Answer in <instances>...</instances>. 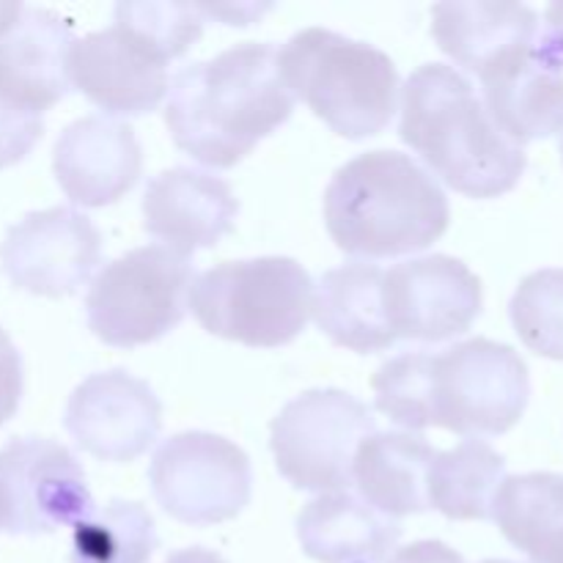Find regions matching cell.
<instances>
[{
    "label": "cell",
    "mask_w": 563,
    "mask_h": 563,
    "mask_svg": "<svg viewBox=\"0 0 563 563\" xmlns=\"http://www.w3.org/2000/svg\"><path fill=\"white\" fill-rule=\"evenodd\" d=\"M295 110L273 44L245 42L181 69L170 80L165 124L185 154L231 168Z\"/></svg>",
    "instance_id": "6da1fadb"
},
{
    "label": "cell",
    "mask_w": 563,
    "mask_h": 563,
    "mask_svg": "<svg viewBox=\"0 0 563 563\" xmlns=\"http://www.w3.org/2000/svg\"><path fill=\"white\" fill-rule=\"evenodd\" d=\"M399 135L440 179L471 198H498L526 174V148L495 126L462 71L427 64L401 88Z\"/></svg>",
    "instance_id": "7a4b0ae2"
},
{
    "label": "cell",
    "mask_w": 563,
    "mask_h": 563,
    "mask_svg": "<svg viewBox=\"0 0 563 563\" xmlns=\"http://www.w3.org/2000/svg\"><path fill=\"white\" fill-rule=\"evenodd\" d=\"M449 198L410 154L377 148L335 170L324 225L350 256L394 258L427 251L449 229Z\"/></svg>",
    "instance_id": "3957f363"
},
{
    "label": "cell",
    "mask_w": 563,
    "mask_h": 563,
    "mask_svg": "<svg viewBox=\"0 0 563 563\" xmlns=\"http://www.w3.org/2000/svg\"><path fill=\"white\" fill-rule=\"evenodd\" d=\"M278 66L291 97L350 141L379 135L394 119L399 71L374 44L306 27L284 44Z\"/></svg>",
    "instance_id": "277c9868"
},
{
    "label": "cell",
    "mask_w": 563,
    "mask_h": 563,
    "mask_svg": "<svg viewBox=\"0 0 563 563\" xmlns=\"http://www.w3.org/2000/svg\"><path fill=\"white\" fill-rule=\"evenodd\" d=\"M187 306L207 333L275 350L306 330L313 280L302 264L286 256L225 262L192 280Z\"/></svg>",
    "instance_id": "5b68a950"
},
{
    "label": "cell",
    "mask_w": 563,
    "mask_h": 563,
    "mask_svg": "<svg viewBox=\"0 0 563 563\" xmlns=\"http://www.w3.org/2000/svg\"><path fill=\"white\" fill-rule=\"evenodd\" d=\"M192 280L190 258L163 245L135 247L93 278L86 297L88 328L121 350L152 344L185 319Z\"/></svg>",
    "instance_id": "8992f818"
},
{
    "label": "cell",
    "mask_w": 563,
    "mask_h": 563,
    "mask_svg": "<svg viewBox=\"0 0 563 563\" xmlns=\"http://www.w3.org/2000/svg\"><path fill=\"white\" fill-rule=\"evenodd\" d=\"M531 401L528 366L511 346L471 339L432 355V427L467 440L515 429Z\"/></svg>",
    "instance_id": "52a82bcc"
},
{
    "label": "cell",
    "mask_w": 563,
    "mask_h": 563,
    "mask_svg": "<svg viewBox=\"0 0 563 563\" xmlns=\"http://www.w3.org/2000/svg\"><path fill=\"white\" fill-rule=\"evenodd\" d=\"M377 432L374 412L344 390H306L269 427V449L280 476L308 493H341L352 482V462Z\"/></svg>",
    "instance_id": "ba28073f"
},
{
    "label": "cell",
    "mask_w": 563,
    "mask_h": 563,
    "mask_svg": "<svg viewBox=\"0 0 563 563\" xmlns=\"http://www.w3.org/2000/svg\"><path fill=\"white\" fill-rule=\"evenodd\" d=\"M154 500L187 526L234 520L251 504V460L220 434L181 432L165 440L148 467Z\"/></svg>",
    "instance_id": "9c48e42d"
},
{
    "label": "cell",
    "mask_w": 563,
    "mask_h": 563,
    "mask_svg": "<svg viewBox=\"0 0 563 563\" xmlns=\"http://www.w3.org/2000/svg\"><path fill=\"white\" fill-rule=\"evenodd\" d=\"M91 511L86 473L66 445L14 438L0 449V531L38 537L77 526Z\"/></svg>",
    "instance_id": "30bf717a"
},
{
    "label": "cell",
    "mask_w": 563,
    "mask_h": 563,
    "mask_svg": "<svg viewBox=\"0 0 563 563\" xmlns=\"http://www.w3.org/2000/svg\"><path fill=\"white\" fill-rule=\"evenodd\" d=\"M482 306V280L454 256L410 258L383 275L385 322L396 341L454 339L473 328Z\"/></svg>",
    "instance_id": "8fae6325"
},
{
    "label": "cell",
    "mask_w": 563,
    "mask_h": 563,
    "mask_svg": "<svg viewBox=\"0 0 563 563\" xmlns=\"http://www.w3.org/2000/svg\"><path fill=\"white\" fill-rule=\"evenodd\" d=\"M102 262V234L86 214L69 207L31 212L5 231L0 267L22 291L69 297Z\"/></svg>",
    "instance_id": "7c38bea8"
},
{
    "label": "cell",
    "mask_w": 563,
    "mask_h": 563,
    "mask_svg": "<svg viewBox=\"0 0 563 563\" xmlns=\"http://www.w3.org/2000/svg\"><path fill=\"white\" fill-rule=\"evenodd\" d=\"M168 64L148 38L113 22L71 42L69 82L104 113L143 115L168 93Z\"/></svg>",
    "instance_id": "4fadbf2b"
},
{
    "label": "cell",
    "mask_w": 563,
    "mask_h": 563,
    "mask_svg": "<svg viewBox=\"0 0 563 563\" xmlns=\"http://www.w3.org/2000/svg\"><path fill=\"white\" fill-rule=\"evenodd\" d=\"M64 423L86 454L124 465L154 445L163 427V405L148 383L113 368L77 385Z\"/></svg>",
    "instance_id": "5bb4252c"
},
{
    "label": "cell",
    "mask_w": 563,
    "mask_h": 563,
    "mask_svg": "<svg viewBox=\"0 0 563 563\" xmlns=\"http://www.w3.org/2000/svg\"><path fill=\"white\" fill-rule=\"evenodd\" d=\"M60 190L77 207H108L137 185L143 170L135 130L108 115H86L66 126L53 148Z\"/></svg>",
    "instance_id": "9a60e30c"
},
{
    "label": "cell",
    "mask_w": 563,
    "mask_h": 563,
    "mask_svg": "<svg viewBox=\"0 0 563 563\" xmlns=\"http://www.w3.org/2000/svg\"><path fill=\"white\" fill-rule=\"evenodd\" d=\"M236 212L229 181L207 170H163L143 192V229L185 258L218 245L234 229Z\"/></svg>",
    "instance_id": "2e32d148"
},
{
    "label": "cell",
    "mask_w": 563,
    "mask_h": 563,
    "mask_svg": "<svg viewBox=\"0 0 563 563\" xmlns=\"http://www.w3.org/2000/svg\"><path fill=\"white\" fill-rule=\"evenodd\" d=\"M69 22L47 9H22L11 31L0 36V97L42 115L58 104L69 82Z\"/></svg>",
    "instance_id": "e0dca14e"
},
{
    "label": "cell",
    "mask_w": 563,
    "mask_h": 563,
    "mask_svg": "<svg viewBox=\"0 0 563 563\" xmlns=\"http://www.w3.org/2000/svg\"><path fill=\"white\" fill-rule=\"evenodd\" d=\"M484 108L500 132L517 146L563 132V69L537 53L517 49L478 75Z\"/></svg>",
    "instance_id": "ac0fdd59"
},
{
    "label": "cell",
    "mask_w": 563,
    "mask_h": 563,
    "mask_svg": "<svg viewBox=\"0 0 563 563\" xmlns=\"http://www.w3.org/2000/svg\"><path fill=\"white\" fill-rule=\"evenodd\" d=\"M539 31L537 11L522 3L456 0L432 9V33L445 55L482 75L517 49L533 47Z\"/></svg>",
    "instance_id": "d6986e66"
},
{
    "label": "cell",
    "mask_w": 563,
    "mask_h": 563,
    "mask_svg": "<svg viewBox=\"0 0 563 563\" xmlns=\"http://www.w3.org/2000/svg\"><path fill=\"white\" fill-rule=\"evenodd\" d=\"M399 537V520L350 493L322 495L297 517L302 553L319 563H383Z\"/></svg>",
    "instance_id": "ffe728a7"
},
{
    "label": "cell",
    "mask_w": 563,
    "mask_h": 563,
    "mask_svg": "<svg viewBox=\"0 0 563 563\" xmlns=\"http://www.w3.org/2000/svg\"><path fill=\"white\" fill-rule=\"evenodd\" d=\"M434 454L438 451L421 434L374 432L363 440L352 462L361 500L390 520L427 511V482Z\"/></svg>",
    "instance_id": "44dd1931"
},
{
    "label": "cell",
    "mask_w": 563,
    "mask_h": 563,
    "mask_svg": "<svg viewBox=\"0 0 563 563\" xmlns=\"http://www.w3.org/2000/svg\"><path fill=\"white\" fill-rule=\"evenodd\" d=\"M383 275L377 264L352 262L322 275L313 289V319L333 344L352 352H383L396 344L383 308Z\"/></svg>",
    "instance_id": "7402d4cb"
},
{
    "label": "cell",
    "mask_w": 563,
    "mask_h": 563,
    "mask_svg": "<svg viewBox=\"0 0 563 563\" xmlns=\"http://www.w3.org/2000/svg\"><path fill=\"white\" fill-rule=\"evenodd\" d=\"M493 520L506 542L531 563H563V476H509L495 500Z\"/></svg>",
    "instance_id": "603a6c76"
},
{
    "label": "cell",
    "mask_w": 563,
    "mask_h": 563,
    "mask_svg": "<svg viewBox=\"0 0 563 563\" xmlns=\"http://www.w3.org/2000/svg\"><path fill=\"white\" fill-rule=\"evenodd\" d=\"M504 482V456L484 440H462L456 449L434 454L427 498L449 520H493Z\"/></svg>",
    "instance_id": "cb8c5ba5"
},
{
    "label": "cell",
    "mask_w": 563,
    "mask_h": 563,
    "mask_svg": "<svg viewBox=\"0 0 563 563\" xmlns=\"http://www.w3.org/2000/svg\"><path fill=\"white\" fill-rule=\"evenodd\" d=\"M157 533L141 504L113 500L75 526L71 563H148Z\"/></svg>",
    "instance_id": "d4e9b609"
},
{
    "label": "cell",
    "mask_w": 563,
    "mask_h": 563,
    "mask_svg": "<svg viewBox=\"0 0 563 563\" xmlns=\"http://www.w3.org/2000/svg\"><path fill=\"white\" fill-rule=\"evenodd\" d=\"M377 410L410 432L432 427V352H405L372 377Z\"/></svg>",
    "instance_id": "484cf974"
},
{
    "label": "cell",
    "mask_w": 563,
    "mask_h": 563,
    "mask_svg": "<svg viewBox=\"0 0 563 563\" xmlns=\"http://www.w3.org/2000/svg\"><path fill=\"white\" fill-rule=\"evenodd\" d=\"M509 313L528 350L563 361V269H539L522 278Z\"/></svg>",
    "instance_id": "4316f807"
},
{
    "label": "cell",
    "mask_w": 563,
    "mask_h": 563,
    "mask_svg": "<svg viewBox=\"0 0 563 563\" xmlns=\"http://www.w3.org/2000/svg\"><path fill=\"white\" fill-rule=\"evenodd\" d=\"M115 22L132 27L154 44L168 60L179 58L201 36L207 14L198 3H157V0H124L115 5Z\"/></svg>",
    "instance_id": "83f0119b"
},
{
    "label": "cell",
    "mask_w": 563,
    "mask_h": 563,
    "mask_svg": "<svg viewBox=\"0 0 563 563\" xmlns=\"http://www.w3.org/2000/svg\"><path fill=\"white\" fill-rule=\"evenodd\" d=\"M44 132L42 115L27 113L0 97V170L11 168L31 154Z\"/></svg>",
    "instance_id": "f1b7e54d"
},
{
    "label": "cell",
    "mask_w": 563,
    "mask_h": 563,
    "mask_svg": "<svg viewBox=\"0 0 563 563\" xmlns=\"http://www.w3.org/2000/svg\"><path fill=\"white\" fill-rule=\"evenodd\" d=\"M22 385H25L22 355L16 352L9 333L0 328V427H3L9 418H14L22 399Z\"/></svg>",
    "instance_id": "f546056e"
},
{
    "label": "cell",
    "mask_w": 563,
    "mask_h": 563,
    "mask_svg": "<svg viewBox=\"0 0 563 563\" xmlns=\"http://www.w3.org/2000/svg\"><path fill=\"white\" fill-rule=\"evenodd\" d=\"M537 53L555 69H563V3H553L544 9L542 33L533 42Z\"/></svg>",
    "instance_id": "4dcf8cb0"
},
{
    "label": "cell",
    "mask_w": 563,
    "mask_h": 563,
    "mask_svg": "<svg viewBox=\"0 0 563 563\" xmlns=\"http://www.w3.org/2000/svg\"><path fill=\"white\" fill-rule=\"evenodd\" d=\"M388 563H465V559L456 550H451L449 544L427 539V542H416L410 548L396 550V555Z\"/></svg>",
    "instance_id": "1f68e13d"
},
{
    "label": "cell",
    "mask_w": 563,
    "mask_h": 563,
    "mask_svg": "<svg viewBox=\"0 0 563 563\" xmlns=\"http://www.w3.org/2000/svg\"><path fill=\"white\" fill-rule=\"evenodd\" d=\"M165 563H225V561L207 548H187V550H179V553L170 555Z\"/></svg>",
    "instance_id": "d6a6232c"
},
{
    "label": "cell",
    "mask_w": 563,
    "mask_h": 563,
    "mask_svg": "<svg viewBox=\"0 0 563 563\" xmlns=\"http://www.w3.org/2000/svg\"><path fill=\"white\" fill-rule=\"evenodd\" d=\"M20 14H22L20 3H0V36L14 27V22L20 20Z\"/></svg>",
    "instance_id": "836d02e7"
},
{
    "label": "cell",
    "mask_w": 563,
    "mask_h": 563,
    "mask_svg": "<svg viewBox=\"0 0 563 563\" xmlns=\"http://www.w3.org/2000/svg\"><path fill=\"white\" fill-rule=\"evenodd\" d=\"M484 563H515V561H484Z\"/></svg>",
    "instance_id": "e575fe53"
},
{
    "label": "cell",
    "mask_w": 563,
    "mask_h": 563,
    "mask_svg": "<svg viewBox=\"0 0 563 563\" xmlns=\"http://www.w3.org/2000/svg\"><path fill=\"white\" fill-rule=\"evenodd\" d=\"M561 154H563V137H561Z\"/></svg>",
    "instance_id": "d590c367"
}]
</instances>
